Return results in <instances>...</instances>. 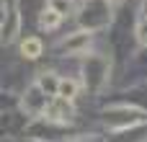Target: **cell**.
<instances>
[{
  "label": "cell",
  "instance_id": "1",
  "mask_svg": "<svg viewBox=\"0 0 147 142\" xmlns=\"http://www.w3.org/2000/svg\"><path fill=\"white\" fill-rule=\"evenodd\" d=\"M103 122L109 129H132V127L145 124L147 114L142 109H134V106H114L103 114Z\"/></svg>",
  "mask_w": 147,
  "mask_h": 142
},
{
  "label": "cell",
  "instance_id": "2",
  "mask_svg": "<svg viewBox=\"0 0 147 142\" xmlns=\"http://www.w3.org/2000/svg\"><path fill=\"white\" fill-rule=\"evenodd\" d=\"M109 80V62L103 57H88L85 60V67H83V85L90 88V91H98L103 88V83Z\"/></svg>",
  "mask_w": 147,
  "mask_h": 142
},
{
  "label": "cell",
  "instance_id": "3",
  "mask_svg": "<svg viewBox=\"0 0 147 142\" xmlns=\"http://www.w3.org/2000/svg\"><path fill=\"white\" fill-rule=\"evenodd\" d=\"M52 98L36 85V83H31L28 88H26V93H23V101H21V106H23V111H26V116H34V119H39V116H44V109H47V103H49Z\"/></svg>",
  "mask_w": 147,
  "mask_h": 142
},
{
  "label": "cell",
  "instance_id": "4",
  "mask_svg": "<svg viewBox=\"0 0 147 142\" xmlns=\"http://www.w3.org/2000/svg\"><path fill=\"white\" fill-rule=\"evenodd\" d=\"M41 119H47V122H52V124H62V127L72 124V119H75V109H72V101L52 98V101L47 103V109H44V116H41Z\"/></svg>",
  "mask_w": 147,
  "mask_h": 142
},
{
  "label": "cell",
  "instance_id": "5",
  "mask_svg": "<svg viewBox=\"0 0 147 142\" xmlns=\"http://www.w3.org/2000/svg\"><path fill=\"white\" fill-rule=\"evenodd\" d=\"M90 44H93V31H90V28H83V31H75V34L65 36L59 47H62V52H67V54H88Z\"/></svg>",
  "mask_w": 147,
  "mask_h": 142
},
{
  "label": "cell",
  "instance_id": "6",
  "mask_svg": "<svg viewBox=\"0 0 147 142\" xmlns=\"http://www.w3.org/2000/svg\"><path fill=\"white\" fill-rule=\"evenodd\" d=\"M80 88H83V83L78 80V78H59L57 80V93H54V98H62V101H75L78 98V93H80Z\"/></svg>",
  "mask_w": 147,
  "mask_h": 142
},
{
  "label": "cell",
  "instance_id": "7",
  "mask_svg": "<svg viewBox=\"0 0 147 142\" xmlns=\"http://www.w3.org/2000/svg\"><path fill=\"white\" fill-rule=\"evenodd\" d=\"M21 54H23L26 60H39V57L44 54V41H41L39 36H26V39L21 41Z\"/></svg>",
  "mask_w": 147,
  "mask_h": 142
},
{
  "label": "cell",
  "instance_id": "8",
  "mask_svg": "<svg viewBox=\"0 0 147 142\" xmlns=\"http://www.w3.org/2000/svg\"><path fill=\"white\" fill-rule=\"evenodd\" d=\"M62 21H65V18H62L57 10H52L49 5L39 13V28H44V31H54V28H59Z\"/></svg>",
  "mask_w": 147,
  "mask_h": 142
},
{
  "label": "cell",
  "instance_id": "9",
  "mask_svg": "<svg viewBox=\"0 0 147 142\" xmlns=\"http://www.w3.org/2000/svg\"><path fill=\"white\" fill-rule=\"evenodd\" d=\"M57 80H59V75H54V72H41V75L36 78V85H39L49 98H54V93H57Z\"/></svg>",
  "mask_w": 147,
  "mask_h": 142
},
{
  "label": "cell",
  "instance_id": "10",
  "mask_svg": "<svg viewBox=\"0 0 147 142\" xmlns=\"http://www.w3.org/2000/svg\"><path fill=\"white\" fill-rule=\"evenodd\" d=\"M47 5H49L52 10H57L62 18H67V16L72 13V0H47Z\"/></svg>",
  "mask_w": 147,
  "mask_h": 142
},
{
  "label": "cell",
  "instance_id": "11",
  "mask_svg": "<svg viewBox=\"0 0 147 142\" xmlns=\"http://www.w3.org/2000/svg\"><path fill=\"white\" fill-rule=\"evenodd\" d=\"M137 41H140V47H147V13L137 26Z\"/></svg>",
  "mask_w": 147,
  "mask_h": 142
},
{
  "label": "cell",
  "instance_id": "12",
  "mask_svg": "<svg viewBox=\"0 0 147 142\" xmlns=\"http://www.w3.org/2000/svg\"><path fill=\"white\" fill-rule=\"evenodd\" d=\"M5 21H8V10H5V5H3V0H0V31H3V26H5Z\"/></svg>",
  "mask_w": 147,
  "mask_h": 142
},
{
  "label": "cell",
  "instance_id": "13",
  "mask_svg": "<svg viewBox=\"0 0 147 142\" xmlns=\"http://www.w3.org/2000/svg\"><path fill=\"white\" fill-rule=\"evenodd\" d=\"M70 142H101V140H98L96 135H88V137H72Z\"/></svg>",
  "mask_w": 147,
  "mask_h": 142
},
{
  "label": "cell",
  "instance_id": "14",
  "mask_svg": "<svg viewBox=\"0 0 147 142\" xmlns=\"http://www.w3.org/2000/svg\"><path fill=\"white\" fill-rule=\"evenodd\" d=\"M106 3H109V5H116V3H121V0H106Z\"/></svg>",
  "mask_w": 147,
  "mask_h": 142
},
{
  "label": "cell",
  "instance_id": "15",
  "mask_svg": "<svg viewBox=\"0 0 147 142\" xmlns=\"http://www.w3.org/2000/svg\"><path fill=\"white\" fill-rule=\"evenodd\" d=\"M80 3H85V0H80Z\"/></svg>",
  "mask_w": 147,
  "mask_h": 142
},
{
  "label": "cell",
  "instance_id": "16",
  "mask_svg": "<svg viewBox=\"0 0 147 142\" xmlns=\"http://www.w3.org/2000/svg\"><path fill=\"white\" fill-rule=\"evenodd\" d=\"M145 5H147V0H145Z\"/></svg>",
  "mask_w": 147,
  "mask_h": 142
}]
</instances>
